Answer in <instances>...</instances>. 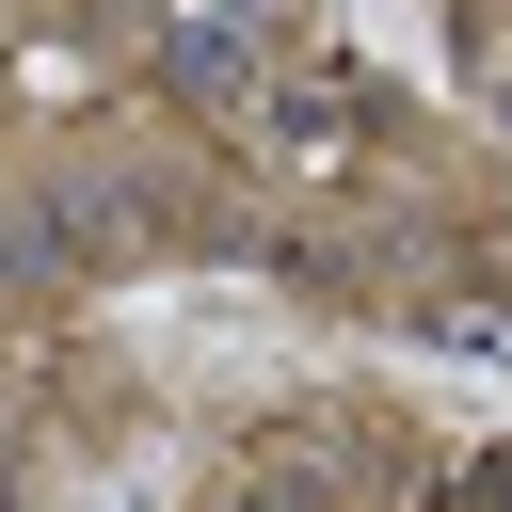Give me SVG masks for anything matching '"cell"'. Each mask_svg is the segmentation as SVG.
<instances>
[{
    "label": "cell",
    "mask_w": 512,
    "mask_h": 512,
    "mask_svg": "<svg viewBox=\"0 0 512 512\" xmlns=\"http://www.w3.org/2000/svg\"><path fill=\"white\" fill-rule=\"evenodd\" d=\"M32 256H48V208H0V288H16Z\"/></svg>",
    "instance_id": "6da1fadb"
}]
</instances>
